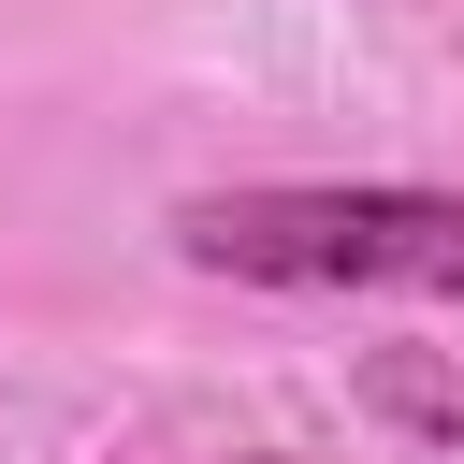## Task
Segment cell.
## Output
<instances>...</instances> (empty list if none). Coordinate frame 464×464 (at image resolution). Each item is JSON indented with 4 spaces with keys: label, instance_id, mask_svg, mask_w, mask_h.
I'll use <instances>...</instances> for the list:
<instances>
[{
    "label": "cell",
    "instance_id": "obj_1",
    "mask_svg": "<svg viewBox=\"0 0 464 464\" xmlns=\"http://www.w3.org/2000/svg\"><path fill=\"white\" fill-rule=\"evenodd\" d=\"M174 261L232 290H435L464 304V188H188Z\"/></svg>",
    "mask_w": 464,
    "mask_h": 464
},
{
    "label": "cell",
    "instance_id": "obj_2",
    "mask_svg": "<svg viewBox=\"0 0 464 464\" xmlns=\"http://www.w3.org/2000/svg\"><path fill=\"white\" fill-rule=\"evenodd\" d=\"M232 464H304V450H232Z\"/></svg>",
    "mask_w": 464,
    "mask_h": 464
}]
</instances>
